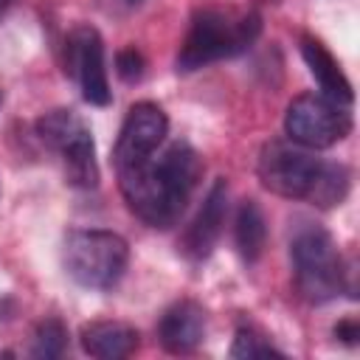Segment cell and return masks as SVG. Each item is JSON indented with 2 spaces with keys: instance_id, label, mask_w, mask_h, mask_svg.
<instances>
[{
  "instance_id": "19",
  "label": "cell",
  "mask_w": 360,
  "mask_h": 360,
  "mask_svg": "<svg viewBox=\"0 0 360 360\" xmlns=\"http://www.w3.org/2000/svg\"><path fill=\"white\" fill-rule=\"evenodd\" d=\"M141 3H143V0H98L101 11L110 14V17H127V14H132L135 8H141Z\"/></svg>"
},
{
  "instance_id": "1",
  "label": "cell",
  "mask_w": 360,
  "mask_h": 360,
  "mask_svg": "<svg viewBox=\"0 0 360 360\" xmlns=\"http://www.w3.org/2000/svg\"><path fill=\"white\" fill-rule=\"evenodd\" d=\"M202 158L188 141H174L149 160L121 169L118 186L135 217L152 228H172L202 180Z\"/></svg>"
},
{
  "instance_id": "12",
  "label": "cell",
  "mask_w": 360,
  "mask_h": 360,
  "mask_svg": "<svg viewBox=\"0 0 360 360\" xmlns=\"http://www.w3.org/2000/svg\"><path fill=\"white\" fill-rule=\"evenodd\" d=\"M84 354L98 360H124L138 349V332L121 321H90L79 332Z\"/></svg>"
},
{
  "instance_id": "14",
  "label": "cell",
  "mask_w": 360,
  "mask_h": 360,
  "mask_svg": "<svg viewBox=\"0 0 360 360\" xmlns=\"http://www.w3.org/2000/svg\"><path fill=\"white\" fill-rule=\"evenodd\" d=\"M233 242L242 256V262L253 264L262 259L267 245V219L256 200H242L236 219H233Z\"/></svg>"
},
{
  "instance_id": "10",
  "label": "cell",
  "mask_w": 360,
  "mask_h": 360,
  "mask_svg": "<svg viewBox=\"0 0 360 360\" xmlns=\"http://www.w3.org/2000/svg\"><path fill=\"white\" fill-rule=\"evenodd\" d=\"M225 211H228V183L219 177V180L211 183L197 217L191 219V225L180 236V253L186 259L202 262L214 250V245H217V239L222 233Z\"/></svg>"
},
{
  "instance_id": "6",
  "label": "cell",
  "mask_w": 360,
  "mask_h": 360,
  "mask_svg": "<svg viewBox=\"0 0 360 360\" xmlns=\"http://www.w3.org/2000/svg\"><path fill=\"white\" fill-rule=\"evenodd\" d=\"M287 138L304 149H329L352 132L349 107L326 98L323 93H301L284 112Z\"/></svg>"
},
{
  "instance_id": "21",
  "label": "cell",
  "mask_w": 360,
  "mask_h": 360,
  "mask_svg": "<svg viewBox=\"0 0 360 360\" xmlns=\"http://www.w3.org/2000/svg\"><path fill=\"white\" fill-rule=\"evenodd\" d=\"M6 8H8V0H0V14H3Z\"/></svg>"
},
{
  "instance_id": "9",
  "label": "cell",
  "mask_w": 360,
  "mask_h": 360,
  "mask_svg": "<svg viewBox=\"0 0 360 360\" xmlns=\"http://www.w3.org/2000/svg\"><path fill=\"white\" fill-rule=\"evenodd\" d=\"M166 132H169V118H166V112L155 101L132 104L127 118H124V124H121L118 141L112 146V166H115V172L149 160L158 152V146L163 143Z\"/></svg>"
},
{
  "instance_id": "2",
  "label": "cell",
  "mask_w": 360,
  "mask_h": 360,
  "mask_svg": "<svg viewBox=\"0 0 360 360\" xmlns=\"http://www.w3.org/2000/svg\"><path fill=\"white\" fill-rule=\"evenodd\" d=\"M262 31V17L256 11L231 14L222 8H200L191 17L188 34L177 53V70L191 73L211 62L231 59L248 51Z\"/></svg>"
},
{
  "instance_id": "4",
  "label": "cell",
  "mask_w": 360,
  "mask_h": 360,
  "mask_svg": "<svg viewBox=\"0 0 360 360\" xmlns=\"http://www.w3.org/2000/svg\"><path fill=\"white\" fill-rule=\"evenodd\" d=\"M129 262L124 236L112 231H70L62 245V264L68 276L90 290H110L118 284Z\"/></svg>"
},
{
  "instance_id": "16",
  "label": "cell",
  "mask_w": 360,
  "mask_h": 360,
  "mask_svg": "<svg viewBox=\"0 0 360 360\" xmlns=\"http://www.w3.org/2000/svg\"><path fill=\"white\" fill-rule=\"evenodd\" d=\"M65 346H68V329L59 318H45V321L37 323L34 340H31V354L34 357H42V360L62 357Z\"/></svg>"
},
{
  "instance_id": "15",
  "label": "cell",
  "mask_w": 360,
  "mask_h": 360,
  "mask_svg": "<svg viewBox=\"0 0 360 360\" xmlns=\"http://www.w3.org/2000/svg\"><path fill=\"white\" fill-rule=\"evenodd\" d=\"M349 180H352V174H349V169L343 163H326V160H321L318 163V172H315V180L309 186L307 200L312 205H318V208H335V205H340L346 200Z\"/></svg>"
},
{
  "instance_id": "8",
  "label": "cell",
  "mask_w": 360,
  "mask_h": 360,
  "mask_svg": "<svg viewBox=\"0 0 360 360\" xmlns=\"http://www.w3.org/2000/svg\"><path fill=\"white\" fill-rule=\"evenodd\" d=\"M65 70L73 76L79 84L84 101L96 107H107L112 93H110V79L104 68V42L101 34L93 25H76L68 39H65Z\"/></svg>"
},
{
  "instance_id": "17",
  "label": "cell",
  "mask_w": 360,
  "mask_h": 360,
  "mask_svg": "<svg viewBox=\"0 0 360 360\" xmlns=\"http://www.w3.org/2000/svg\"><path fill=\"white\" fill-rule=\"evenodd\" d=\"M231 357L236 360H253V357H284V352H278L273 343H267L259 332H253L250 326L236 329L233 346H231Z\"/></svg>"
},
{
  "instance_id": "20",
  "label": "cell",
  "mask_w": 360,
  "mask_h": 360,
  "mask_svg": "<svg viewBox=\"0 0 360 360\" xmlns=\"http://www.w3.org/2000/svg\"><path fill=\"white\" fill-rule=\"evenodd\" d=\"M335 338L343 340L346 346H354L357 338H360V323H357L354 318H343V321L335 326Z\"/></svg>"
},
{
  "instance_id": "3",
  "label": "cell",
  "mask_w": 360,
  "mask_h": 360,
  "mask_svg": "<svg viewBox=\"0 0 360 360\" xmlns=\"http://www.w3.org/2000/svg\"><path fill=\"white\" fill-rule=\"evenodd\" d=\"M290 259L295 270V287L307 301L323 304L343 292V259L326 228L304 222L290 239Z\"/></svg>"
},
{
  "instance_id": "7",
  "label": "cell",
  "mask_w": 360,
  "mask_h": 360,
  "mask_svg": "<svg viewBox=\"0 0 360 360\" xmlns=\"http://www.w3.org/2000/svg\"><path fill=\"white\" fill-rule=\"evenodd\" d=\"M318 163L321 160L312 158L304 146H298L292 141L273 138L262 146L256 172L267 191L287 197V200H307L315 172H318Z\"/></svg>"
},
{
  "instance_id": "18",
  "label": "cell",
  "mask_w": 360,
  "mask_h": 360,
  "mask_svg": "<svg viewBox=\"0 0 360 360\" xmlns=\"http://www.w3.org/2000/svg\"><path fill=\"white\" fill-rule=\"evenodd\" d=\"M143 56L138 48H124L115 53V73L124 79V82H141L143 79Z\"/></svg>"
},
{
  "instance_id": "13",
  "label": "cell",
  "mask_w": 360,
  "mask_h": 360,
  "mask_svg": "<svg viewBox=\"0 0 360 360\" xmlns=\"http://www.w3.org/2000/svg\"><path fill=\"white\" fill-rule=\"evenodd\" d=\"M301 56H304L309 73L315 76V82L321 84L323 96L338 101V104H343V107H349L354 93H352V84H349L346 73L340 70L338 59L329 53V48L315 37H304L301 39Z\"/></svg>"
},
{
  "instance_id": "5",
  "label": "cell",
  "mask_w": 360,
  "mask_h": 360,
  "mask_svg": "<svg viewBox=\"0 0 360 360\" xmlns=\"http://www.w3.org/2000/svg\"><path fill=\"white\" fill-rule=\"evenodd\" d=\"M39 141L53 149L65 163V177L76 188H93L98 183L96 143L90 127L73 110H51L37 121Z\"/></svg>"
},
{
  "instance_id": "11",
  "label": "cell",
  "mask_w": 360,
  "mask_h": 360,
  "mask_svg": "<svg viewBox=\"0 0 360 360\" xmlns=\"http://www.w3.org/2000/svg\"><path fill=\"white\" fill-rule=\"evenodd\" d=\"M205 338V312L197 301H174L158 321V340L172 354L197 349Z\"/></svg>"
}]
</instances>
